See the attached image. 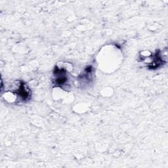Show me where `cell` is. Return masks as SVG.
Masks as SVG:
<instances>
[{"mask_svg": "<svg viewBox=\"0 0 168 168\" xmlns=\"http://www.w3.org/2000/svg\"><path fill=\"white\" fill-rule=\"evenodd\" d=\"M18 94H19V95L24 99H28L29 96H30V94H29L28 92L26 90V87L24 84H22V85H20V88L19 90H18Z\"/></svg>", "mask_w": 168, "mask_h": 168, "instance_id": "6da1fadb", "label": "cell"}]
</instances>
